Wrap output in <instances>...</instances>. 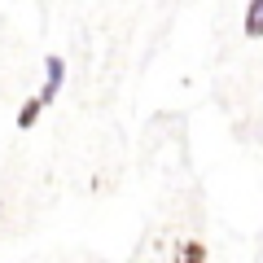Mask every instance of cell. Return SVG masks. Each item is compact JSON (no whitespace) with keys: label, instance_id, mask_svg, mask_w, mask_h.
I'll return each mask as SVG.
<instances>
[{"label":"cell","instance_id":"obj_3","mask_svg":"<svg viewBox=\"0 0 263 263\" xmlns=\"http://www.w3.org/2000/svg\"><path fill=\"white\" fill-rule=\"evenodd\" d=\"M241 31H246V35H250V40H263V0H250V5H246Z\"/></svg>","mask_w":263,"mask_h":263},{"label":"cell","instance_id":"obj_1","mask_svg":"<svg viewBox=\"0 0 263 263\" xmlns=\"http://www.w3.org/2000/svg\"><path fill=\"white\" fill-rule=\"evenodd\" d=\"M62 84H66V62H62V57H48V62H44V88H40V97L53 105L57 92H62Z\"/></svg>","mask_w":263,"mask_h":263},{"label":"cell","instance_id":"obj_4","mask_svg":"<svg viewBox=\"0 0 263 263\" xmlns=\"http://www.w3.org/2000/svg\"><path fill=\"white\" fill-rule=\"evenodd\" d=\"M180 259H189V263H197V259H206V246H197V241L180 246Z\"/></svg>","mask_w":263,"mask_h":263},{"label":"cell","instance_id":"obj_2","mask_svg":"<svg viewBox=\"0 0 263 263\" xmlns=\"http://www.w3.org/2000/svg\"><path fill=\"white\" fill-rule=\"evenodd\" d=\"M48 110V101H44V97H27V101H22V110H18V127L22 132H31V127H35V123H40V114H44Z\"/></svg>","mask_w":263,"mask_h":263}]
</instances>
